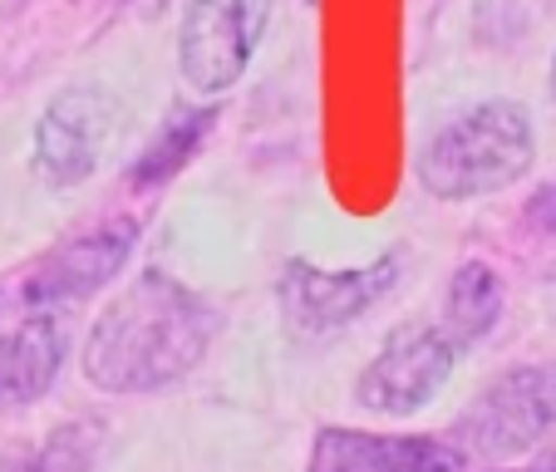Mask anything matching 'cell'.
I'll list each match as a JSON object with an SVG mask.
<instances>
[{"label":"cell","mask_w":556,"mask_h":472,"mask_svg":"<svg viewBox=\"0 0 556 472\" xmlns=\"http://www.w3.org/2000/svg\"><path fill=\"white\" fill-rule=\"evenodd\" d=\"M94 458H99V423L79 419L50 429V438L15 452L0 472H94Z\"/></svg>","instance_id":"4fadbf2b"},{"label":"cell","mask_w":556,"mask_h":472,"mask_svg":"<svg viewBox=\"0 0 556 472\" xmlns=\"http://www.w3.org/2000/svg\"><path fill=\"white\" fill-rule=\"evenodd\" d=\"M271 21V0H188L178 64L192 94H227L247 74Z\"/></svg>","instance_id":"277c9868"},{"label":"cell","mask_w":556,"mask_h":472,"mask_svg":"<svg viewBox=\"0 0 556 472\" xmlns=\"http://www.w3.org/2000/svg\"><path fill=\"white\" fill-rule=\"evenodd\" d=\"M497 310H503V285H497L493 266H483V261L458 266V276H453V285H448V301H443V326H448V335L458 340V345L483 340L488 330H493Z\"/></svg>","instance_id":"8fae6325"},{"label":"cell","mask_w":556,"mask_h":472,"mask_svg":"<svg viewBox=\"0 0 556 472\" xmlns=\"http://www.w3.org/2000/svg\"><path fill=\"white\" fill-rule=\"evenodd\" d=\"M114 99L104 89H64L50 109H45L40 128H35V168L50 188H74V182L94 178L104 163L109 133H114Z\"/></svg>","instance_id":"52a82bcc"},{"label":"cell","mask_w":556,"mask_h":472,"mask_svg":"<svg viewBox=\"0 0 556 472\" xmlns=\"http://www.w3.org/2000/svg\"><path fill=\"white\" fill-rule=\"evenodd\" d=\"M212 128V109H178L168 124L153 133V143L143 148V157L134 163V188H157L192 157V148L202 143V133Z\"/></svg>","instance_id":"7c38bea8"},{"label":"cell","mask_w":556,"mask_h":472,"mask_svg":"<svg viewBox=\"0 0 556 472\" xmlns=\"http://www.w3.org/2000/svg\"><path fill=\"white\" fill-rule=\"evenodd\" d=\"M527 168H532V118H527L522 104H507V99L478 104L472 114L453 118L419 153L424 192H433L443 202L503 192Z\"/></svg>","instance_id":"7a4b0ae2"},{"label":"cell","mask_w":556,"mask_h":472,"mask_svg":"<svg viewBox=\"0 0 556 472\" xmlns=\"http://www.w3.org/2000/svg\"><path fill=\"white\" fill-rule=\"evenodd\" d=\"M527 221L556 237V182H552V188H542L532 202H527Z\"/></svg>","instance_id":"5bb4252c"},{"label":"cell","mask_w":556,"mask_h":472,"mask_svg":"<svg viewBox=\"0 0 556 472\" xmlns=\"http://www.w3.org/2000/svg\"><path fill=\"white\" fill-rule=\"evenodd\" d=\"M527 472H556V438L546 443L542 452H536V458H532V468H527Z\"/></svg>","instance_id":"9a60e30c"},{"label":"cell","mask_w":556,"mask_h":472,"mask_svg":"<svg viewBox=\"0 0 556 472\" xmlns=\"http://www.w3.org/2000/svg\"><path fill=\"white\" fill-rule=\"evenodd\" d=\"M463 452L424 433H359L320 429L305 472H458Z\"/></svg>","instance_id":"ba28073f"},{"label":"cell","mask_w":556,"mask_h":472,"mask_svg":"<svg viewBox=\"0 0 556 472\" xmlns=\"http://www.w3.org/2000/svg\"><path fill=\"white\" fill-rule=\"evenodd\" d=\"M556 438V365H522L497 374L493 384L458 413L453 448L463 458H527Z\"/></svg>","instance_id":"3957f363"},{"label":"cell","mask_w":556,"mask_h":472,"mask_svg":"<svg viewBox=\"0 0 556 472\" xmlns=\"http://www.w3.org/2000/svg\"><path fill=\"white\" fill-rule=\"evenodd\" d=\"M64 365V330L54 315H30L0 340V409L35 404Z\"/></svg>","instance_id":"30bf717a"},{"label":"cell","mask_w":556,"mask_h":472,"mask_svg":"<svg viewBox=\"0 0 556 472\" xmlns=\"http://www.w3.org/2000/svg\"><path fill=\"white\" fill-rule=\"evenodd\" d=\"M458 340L448 335V326H404L384 340L375 359L365 365V374L355 379V404L384 419H409L424 404L448 384L453 365H458Z\"/></svg>","instance_id":"5b68a950"},{"label":"cell","mask_w":556,"mask_h":472,"mask_svg":"<svg viewBox=\"0 0 556 472\" xmlns=\"http://www.w3.org/2000/svg\"><path fill=\"white\" fill-rule=\"evenodd\" d=\"M394 281H400V261L394 256H379L375 266H359V271H320L311 261H286V276H281L286 326L301 340L336 335L350 320H359Z\"/></svg>","instance_id":"8992f818"},{"label":"cell","mask_w":556,"mask_h":472,"mask_svg":"<svg viewBox=\"0 0 556 472\" xmlns=\"http://www.w3.org/2000/svg\"><path fill=\"white\" fill-rule=\"evenodd\" d=\"M217 335V315L168 271H143L104 305L85 340V374L109 394L178 384Z\"/></svg>","instance_id":"6da1fadb"},{"label":"cell","mask_w":556,"mask_h":472,"mask_svg":"<svg viewBox=\"0 0 556 472\" xmlns=\"http://www.w3.org/2000/svg\"><path fill=\"white\" fill-rule=\"evenodd\" d=\"M305 5H315V0H305Z\"/></svg>","instance_id":"2e32d148"},{"label":"cell","mask_w":556,"mask_h":472,"mask_svg":"<svg viewBox=\"0 0 556 472\" xmlns=\"http://www.w3.org/2000/svg\"><path fill=\"white\" fill-rule=\"evenodd\" d=\"M138 227L134 221H114V227H99L89 237H74L60 252H50L35 276L25 281V301L30 305H54V301H85L99 285H109L124 271L128 252H134Z\"/></svg>","instance_id":"9c48e42d"}]
</instances>
